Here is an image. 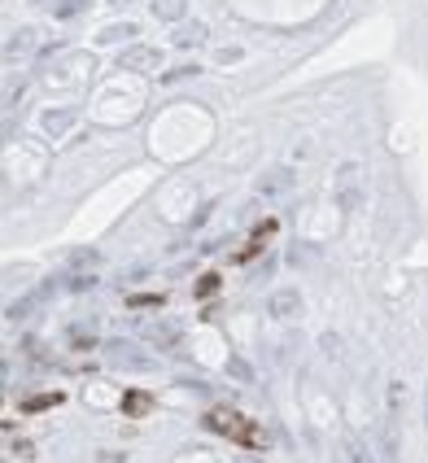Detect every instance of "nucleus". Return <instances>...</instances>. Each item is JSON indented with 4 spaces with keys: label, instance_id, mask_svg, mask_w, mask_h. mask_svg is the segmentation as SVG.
Here are the masks:
<instances>
[{
    "label": "nucleus",
    "instance_id": "1",
    "mask_svg": "<svg viewBox=\"0 0 428 463\" xmlns=\"http://www.w3.org/2000/svg\"><path fill=\"white\" fill-rule=\"evenodd\" d=\"M201 424L210 432H219V437H228V441H236V446H249V450H263L266 446V432L254 420H245L236 406H210Z\"/></svg>",
    "mask_w": 428,
    "mask_h": 463
},
{
    "label": "nucleus",
    "instance_id": "2",
    "mask_svg": "<svg viewBox=\"0 0 428 463\" xmlns=\"http://www.w3.org/2000/svg\"><path fill=\"white\" fill-rule=\"evenodd\" d=\"M105 359L118 363V367H132V371H153V367H158L144 350H135V345H127V341H109V345H105Z\"/></svg>",
    "mask_w": 428,
    "mask_h": 463
},
{
    "label": "nucleus",
    "instance_id": "3",
    "mask_svg": "<svg viewBox=\"0 0 428 463\" xmlns=\"http://www.w3.org/2000/svg\"><path fill=\"white\" fill-rule=\"evenodd\" d=\"M359 197H362L359 166H341V170H336V201H341V210H354Z\"/></svg>",
    "mask_w": 428,
    "mask_h": 463
},
{
    "label": "nucleus",
    "instance_id": "4",
    "mask_svg": "<svg viewBox=\"0 0 428 463\" xmlns=\"http://www.w3.org/2000/svg\"><path fill=\"white\" fill-rule=\"evenodd\" d=\"M275 228H280L275 219H263V223L254 228V236L245 240V249H236V263H254V258L266 249V240H271V232H275Z\"/></svg>",
    "mask_w": 428,
    "mask_h": 463
},
{
    "label": "nucleus",
    "instance_id": "5",
    "mask_svg": "<svg viewBox=\"0 0 428 463\" xmlns=\"http://www.w3.org/2000/svg\"><path fill=\"white\" fill-rule=\"evenodd\" d=\"M158 62H162V53L149 48V44H132V48L118 57V66L123 70H158Z\"/></svg>",
    "mask_w": 428,
    "mask_h": 463
},
{
    "label": "nucleus",
    "instance_id": "6",
    "mask_svg": "<svg viewBox=\"0 0 428 463\" xmlns=\"http://www.w3.org/2000/svg\"><path fill=\"white\" fill-rule=\"evenodd\" d=\"M271 315H275V319H297V315H301V298H297L293 289L275 293V298H271Z\"/></svg>",
    "mask_w": 428,
    "mask_h": 463
},
{
    "label": "nucleus",
    "instance_id": "7",
    "mask_svg": "<svg viewBox=\"0 0 428 463\" xmlns=\"http://www.w3.org/2000/svg\"><path fill=\"white\" fill-rule=\"evenodd\" d=\"M35 39H39V31H31V27H22V31H13V39L4 44V57L13 62V57H22V53H31Z\"/></svg>",
    "mask_w": 428,
    "mask_h": 463
},
{
    "label": "nucleus",
    "instance_id": "8",
    "mask_svg": "<svg viewBox=\"0 0 428 463\" xmlns=\"http://www.w3.org/2000/svg\"><path fill=\"white\" fill-rule=\"evenodd\" d=\"M293 188V175L289 170H266V179H258V193L275 197V193H289Z\"/></svg>",
    "mask_w": 428,
    "mask_h": 463
},
{
    "label": "nucleus",
    "instance_id": "9",
    "mask_svg": "<svg viewBox=\"0 0 428 463\" xmlns=\"http://www.w3.org/2000/svg\"><path fill=\"white\" fill-rule=\"evenodd\" d=\"M188 13V0H153V18H162V22H179Z\"/></svg>",
    "mask_w": 428,
    "mask_h": 463
},
{
    "label": "nucleus",
    "instance_id": "10",
    "mask_svg": "<svg viewBox=\"0 0 428 463\" xmlns=\"http://www.w3.org/2000/svg\"><path fill=\"white\" fill-rule=\"evenodd\" d=\"M123 411H127V415H149V411H153V397L140 394V389H127V394H123Z\"/></svg>",
    "mask_w": 428,
    "mask_h": 463
},
{
    "label": "nucleus",
    "instance_id": "11",
    "mask_svg": "<svg viewBox=\"0 0 428 463\" xmlns=\"http://www.w3.org/2000/svg\"><path fill=\"white\" fill-rule=\"evenodd\" d=\"M70 123H74V109H48L44 114V132L48 135H62Z\"/></svg>",
    "mask_w": 428,
    "mask_h": 463
},
{
    "label": "nucleus",
    "instance_id": "12",
    "mask_svg": "<svg viewBox=\"0 0 428 463\" xmlns=\"http://www.w3.org/2000/svg\"><path fill=\"white\" fill-rule=\"evenodd\" d=\"M345 463H376V455L367 450L362 437H345Z\"/></svg>",
    "mask_w": 428,
    "mask_h": 463
},
{
    "label": "nucleus",
    "instance_id": "13",
    "mask_svg": "<svg viewBox=\"0 0 428 463\" xmlns=\"http://www.w3.org/2000/svg\"><path fill=\"white\" fill-rule=\"evenodd\" d=\"M88 9H92V0H57V4H53V13H57L62 22L79 18V13H88Z\"/></svg>",
    "mask_w": 428,
    "mask_h": 463
},
{
    "label": "nucleus",
    "instance_id": "14",
    "mask_svg": "<svg viewBox=\"0 0 428 463\" xmlns=\"http://www.w3.org/2000/svg\"><path fill=\"white\" fill-rule=\"evenodd\" d=\"M57 402H62V394H31V397H22V411L35 415V411H48V406H57Z\"/></svg>",
    "mask_w": 428,
    "mask_h": 463
},
{
    "label": "nucleus",
    "instance_id": "15",
    "mask_svg": "<svg viewBox=\"0 0 428 463\" xmlns=\"http://www.w3.org/2000/svg\"><path fill=\"white\" fill-rule=\"evenodd\" d=\"M132 35H140V31H135V27H127V22H118V27H105L97 39H100V44H123V39H132Z\"/></svg>",
    "mask_w": 428,
    "mask_h": 463
},
{
    "label": "nucleus",
    "instance_id": "16",
    "mask_svg": "<svg viewBox=\"0 0 428 463\" xmlns=\"http://www.w3.org/2000/svg\"><path fill=\"white\" fill-rule=\"evenodd\" d=\"M201 35H205V31H201L197 22H188L184 31L175 35V44H179V48H193V44H201Z\"/></svg>",
    "mask_w": 428,
    "mask_h": 463
},
{
    "label": "nucleus",
    "instance_id": "17",
    "mask_svg": "<svg viewBox=\"0 0 428 463\" xmlns=\"http://www.w3.org/2000/svg\"><path fill=\"white\" fill-rule=\"evenodd\" d=\"M210 293H219V275H214V271L197 280V298H210Z\"/></svg>",
    "mask_w": 428,
    "mask_h": 463
},
{
    "label": "nucleus",
    "instance_id": "18",
    "mask_svg": "<svg viewBox=\"0 0 428 463\" xmlns=\"http://www.w3.org/2000/svg\"><path fill=\"white\" fill-rule=\"evenodd\" d=\"M188 74H197V66H179V70H170V74H166V83H175V79H188Z\"/></svg>",
    "mask_w": 428,
    "mask_h": 463
},
{
    "label": "nucleus",
    "instance_id": "19",
    "mask_svg": "<svg viewBox=\"0 0 428 463\" xmlns=\"http://www.w3.org/2000/svg\"><path fill=\"white\" fill-rule=\"evenodd\" d=\"M109 4H114V9H127V4H135V0H109Z\"/></svg>",
    "mask_w": 428,
    "mask_h": 463
},
{
    "label": "nucleus",
    "instance_id": "20",
    "mask_svg": "<svg viewBox=\"0 0 428 463\" xmlns=\"http://www.w3.org/2000/svg\"><path fill=\"white\" fill-rule=\"evenodd\" d=\"M424 424H428V385H424Z\"/></svg>",
    "mask_w": 428,
    "mask_h": 463
},
{
    "label": "nucleus",
    "instance_id": "21",
    "mask_svg": "<svg viewBox=\"0 0 428 463\" xmlns=\"http://www.w3.org/2000/svg\"><path fill=\"white\" fill-rule=\"evenodd\" d=\"M35 4H48V0H35Z\"/></svg>",
    "mask_w": 428,
    "mask_h": 463
}]
</instances>
